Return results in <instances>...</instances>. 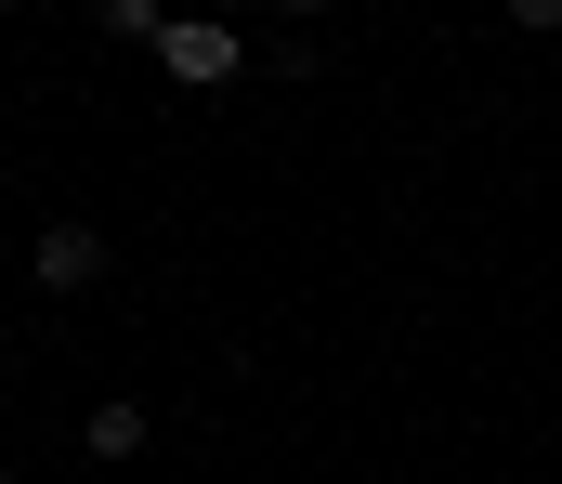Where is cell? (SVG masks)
<instances>
[{
	"label": "cell",
	"mask_w": 562,
	"mask_h": 484,
	"mask_svg": "<svg viewBox=\"0 0 562 484\" xmlns=\"http://www.w3.org/2000/svg\"><path fill=\"white\" fill-rule=\"evenodd\" d=\"M157 66H170L183 92H223V79L249 66V40H236L223 13H170V40H157Z\"/></svg>",
	"instance_id": "1"
},
{
	"label": "cell",
	"mask_w": 562,
	"mask_h": 484,
	"mask_svg": "<svg viewBox=\"0 0 562 484\" xmlns=\"http://www.w3.org/2000/svg\"><path fill=\"white\" fill-rule=\"evenodd\" d=\"M26 275H40L53 302H79V289H105V236H92V223H40V249H26Z\"/></svg>",
	"instance_id": "2"
},
{
	"label": "cell",
	"mask_w": 562,
	"mask_h": 484,
	"mask_svg": "<svg viewBox=\"0 0 562 484\" xmlns=\"http://www.w3.org/2000/svg\"><path fill=\"white\" fill-rule=\"evenodd\" d=\"M0 13H13V0H0Z\"/></svg>",
	"instance_id": "7"
},
{
	"label": "cell",
	"mask_w": 562,
	"mask_h": 484,
	"mask_svg": "<svg viewBox=\"0 0 562 484\" xmlns=\"http://www.w3.org/2000/svg\"><path fill=\"white\" fill-rule=\"evenodd\" d=\"M0 484H13V472H0Z\"/></svg>",
	"instance_id": "8"
},
{
	"label": "cell",
	"mask_w": 562,
	"mask_h": 484,
	"mask_svg": "<svg viewBox=\"0 0 562 484\" xmlns=\"http://www.w3.org/2000/svg\"><path fill=\"white\" fill-rule=\"evenodd\" d=\"M105 40H144V53H157V40H170V13H157V0H105Z\"/></svg>",
	"instance_id": "4"
},
{
	"label": "cell",
	"mask_w": 562,
	"mask_h": 484,
	"mask_svg": "<svg viewBox=\"0 0 562 484\" xmlns=\"http://www.w3.org/2000/svg\"><path fill=\"white\" fill-rule=\"evenodd\" d=\"M132 446H144V406H132V393H105V406H92V459H132Z\"/></svg>",
	"instance_id": "3"
},
{
	"label": "cell",
	"mask_w": 562,
	"mask_h": 484,
	"mask_svg": "<svg viewBox=\"0 0 562 484\" xmlns=\"http://www.w3.org/2000/svg\"><path fill=\"white\" fill-rule=\"evenodd\" d=\"M276 13H327V0H276Z\"/></svg>",
	"instance_id": "6"
},
{
	"label": "cell",
	"mask_w": 562,
	"mask_h": 484,
	"mask_svg": "<svg viewBox=\"0 0 562 484\" xmlns=\"http://www.w3.org/2000/svg\"><path fill=\"white\" fill-rule=\"evenodd\" d=\"M510 26H537V40H550V26H562V0H510Z\"/></svg>",
	"instance_id": "5"
}]
</instances>
